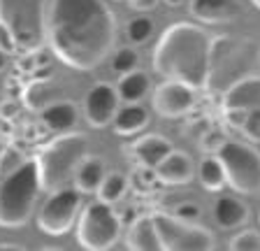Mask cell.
<instances>
[{
    "label": "cell",
    "instance_id": "d4e9b609",
    "mask_svg": "<svg viewBox=\"0 0 260 251\" xmlns=\"http://www.w3.org/2000/svg\"><path fill=\"white\" fill-rule=\"evenodd\" d=\"M153 30H156V26H153V19L149 17H135L125 26V35L133 44H146L153 38Z\"/></svg>",
    "mask_w": 260,
    "mask_h": 251
},
{
    "label": "cell",
    "instance_id": "6da1fadb",
    "mask_svg": "<svg viewBox=\"0 0 260 251\" xmlns=\"http://www.w3.org/2000/svg\"><path fill=\"white\" fill-rule=\"evenodd\" d=\"M116 35L105 0H54L47 19L51 51L75 70H93L107 58Z\"/></svg>",
    "mask_w": 260,
    "mask_h": 251
},
{
    "label": "cell",
    "instance_id": "603a6c76",
    "mask_svg": "<svg viewBox=\"0 0 260 251\" xmlns=\"http://www.w3.org/2000/svg\"><path fill=\"white\" fill-rule=\"evenodd\" d=\"M198 179H200L202 189L209 193H218L225 186V170H223L218 156H207L200 161V168H198Z\"/></svg>",
    "mask_w": 260,
    "mask_h": 251
},
{
    "label": "cell",
    "instance_id": "d590c367",
    "mask_svg": "<svg viewBox=\"0 0 260 251\" xmlns=\"http://www.w3.org/2000/svg\"><path fill=\"white\" fill-rule=\"evenodd\" d=\"M128 5L137 12H149L158 5V0H128Z\"/></svg>",
    "mask_w": 260,
    "mask_h": 251
},
{
    "label": "cell",
    "instance_id": "ffe728a7",
    "mask_svg": "<svg viewBox=\"0 0 260 251\" xmlns=\"http://www.w3.org/2000/svg\"><path fill=\"white\" fill-rule=\"evenodd\" d=\"M105 172H107V170H105L103 159L86 153V156L77 163L75 172H72V177H75V189L81 196H84V193H95L105 177Z\"/></svg>",
    "mask_w": 260,
    "mask_h": 251
},
{
    "label": "cell",
    "instance_id": "2e32d148",
    "mask_svg": "<svg viewBox=\"0 0 260 251\" xmlns=\"http://www.w3.org/2000/svg\"><path fill=\"white\" fill-rule=\"evenodd\" d=\"M239 12V0H190V14L202 23H225Z\"/></svg>",
    "mask_w": 260,
    "mask_h": 251
},
{
    "label": "cell",
    "instance_id": "1f68e13d",
    "mask_svg": "<svg viewBox=\"0 0 260 251\" xmlns=\"http://www.w3.org/2000/svg\"><path fill=\"white\" fill-rule=\"evenodd\" d=\"M174 216L186 218V221H198V218L202 216V207L195 205V202H181V205H177V209H174Z\"/></svg>",
    "mask_w": 260,
    "mask_h": 251
},
{
    "label": "cell",
    "instance_id": "83f0119b",
    "mask_svg": "<svg viewBox=\"0 0 260 251\" xmlns=\"http://www.w3.org/2000/svg\"><path fill=\"white\" fill-rule=\"evenodd\" d=\"M228 246L233 251H260V235L255 230H244V233L235 235Z\"/></svg>",
    "mask_w": 260,
    "mask_h": 251
},
{
    "label": "cell",
    "instance_id": "f1b7e54d",
    "mask_svg": "<svg viewBox=\"0 0 260 251\" xmlns=\"http://www.w3.org/2000/svg\"><path fill=\"white\" fill-rule=\"evenodd\" d=\"M225 140H228L225 133L218 131V128H211V125H209V128H207V131L200 135V149L205 153H216L218 149L225 144Z\"/></svg>",
    "mask_w": 260,
    "mask_h": 251
},
{
    "label": "cell",
    "instance_id": "4316f807",
    "mask_svg": "<svg viewBox=\"0 0 260 251\" xmlns=\"http://www.w3.org/2000/svg\"><path fill=\"white\" fill-rule=\"evenodd\" d=\"M137 63H140V56H137V51L133 47H121L112 56V70L116 75H125V72L135 70Z\"/></svg>",
    "mask_w": 260,
    "mask_h": 251
},
{
    "label": "cell",
    "instance_id": "f35d334b",
    "mask_svg": "<svg viewBox=\"0 0 260 251\" xmlns=\"http://www.w3.org/2000/svg\"><path fill=\"white\" fill-rule=\"evenodd\" d=\"M0 249H21V246L12 244V242H0Z\"/></svg>",
    "mask_w": 260,
    "mask_h": 251
},
{
    "label": "cell",
    "instance_id": "44dd1931",
    "mask_svg": "<svg viewBox=\"0 0 260 251\" xmlns=\"http://www.w3.org/2000/svg\"><path fill=\"white\" fill-rule=\"evenodd\" d=\"M214 218H216L218 228L223 230L237 228V226H244L249 221V207L242 200H237V198L223 196L214 205Z\"/></svg>",
    "mask_w": 260,
    "mask_h": 251
},
{
    "label": "cell",
    "instance_id": "e0dca14e",
    "mask_svg": "<svg viewBox=\"0 0 260 251\" xmlns=\"http://www.w3.org/2000/svg\"><path fill=\"white\" fill-rule=\"evenodd\" d=\"M40 119L44 128L51 133H68L77 125L79 119V109L70 100H58V103H47L40 109Z\"/></svg>",
    "mask_w": 260,
    "mask_h": 251
},
{
    "label": "cell",
    "instance_id": "5bb4252c",
    "mask_svg": "<svg viewBox=\"0 0 260 251\" xmlns=\"http://www.w3.org/2000/svg\"><path fill=\"white\" fill-rule=\"evenodd\" d=\"M223 109H251L260 107V75H246L221 93Z\"/></svg>",
    "mask_w": 260,
    "mask_h": 251
},
{
    "label": "cell",
    "instance_id": "7402d4cb",
    "mask_svg": "<svg viewBox=\"0 0 260 251\" xmlns=\"http://www.w3.org/2000/svg\"><path fill=\"white\" fill-rule=\"evenodd\" d=\"M149 91H151V82L137 68L121 75L119 84H116V93H119L121 103H142L149 96Z\"/></svg>",
    "mask_w": 260,
    "mask_h": 251
},
{
    "label": "cell",
    "instance_id": "e575fe53",
    "mask_svg": "<svg viewBox=\"0 0 260 251\" xmlns=\"http://www.w3.org/2000/svg\"><path fill=\"white\" fill-rule=\"evenodd\" d=\"M16 68L21 72H26V75H32V70H35V56H32V51H23V56L19 60H16Z\"/></svg>",
    "mask_w": 260,
    "mask_h": 251
},
{
    "label": "cell",
    "instance_id": "ba28073f",
    "mask_svg": "<svg viewBox=\"0 0 260 251\" xmlns=\"http://www.w3.org/2000/svg\"><path fill=\"white\" fill-rule=\"evenodd\" d=\"M121 237V218L112 209V205L98 200L91 202L79 216L77 240L88 251L112 249Z\"/></svg>",
    "mask_w": 260,
    "mask_h": 251
},
{
    "label": "cell",
    "instance_id": "30bf717a",
    "mask_svg": "<svg viewBox=\"0 0 260 251\" xmlns=\"http://www.w3.org/2000/svg\"><path fill=\"white\" fill-rule=\"evenodd\" d=\"M81 207V193L75 186H60L56 191H51V196L47 198V202L40 209L38 226L42 233L47 235H63L72 228L77 214Z\"/></svg>",
    "mask_w": 260,
    "mask_h": 251
},
{
    "label": "cell",
    "instance_id": "9c48e42d",
    "mask_svg": "<svg viewBox=\"0 0 260 251\" xmlns=\"http://www.w3.org/2000/svg\"><path fill=\"white\" fill-rule=\"evenodd\" d=\"M162 251H209L214 249V235L198 221H186L174 214H153Z\"/></svg>",
    "mask_w": 260,
    "mask_h": 251
},
{
    "label": "cell",
    "instance_id": "7a4b0ae2",
    "mask_svg": "<svg viewBox=\"0 0 260 251\" xmlns=\"http://www.w3.org/2000/svg\"><path fill=\"white\" fill-rule=\"evenodd\" d=\"M211 38L195 23H174L160 35L153 49V70L193 88H205Z\"/></svg>",
    "mask_w": 260,
    "mask_h": 251
},
{
    "label": "cell",
    "instance_id": "f546056e",
    "mask_svg": "<svg viewBox=\"0 0 260 251\" xmlns=\"http://www.w3.org/2000/svg\"><path fill=\"white\" fill-rule=\"evenodd\" d=\"M23 161H26L23 159V153L19 151L16 147H3L0 149V175L3 177L10 175L12 170H16Z\"/></svg>",
    "mask_w": 260,
    "mask_h": 251
},
{
    "label": "cell",
    "instance_id": "4fadbf2b",
    "mask_svg": "<svg viewBox=\"0 0 260 251\" xmlns=\"http://www.w3.org/2000/svg\"><path fill=\"white\" fill-rule=\"evenodd\" d=\"M195 175V168H193V161H190L188 153L184 151H172L160 161V163L153 168V177L156 181L160 184H168V186H179V184H188Z\"/></svg>",
    "mask_w": 260,
    "mask_h": 251
},
{
    "label": "cell",
    "instance_id": "3957f363",
    "mask_svg": "<svg viewBox=\"0 0 260 251\" xmlns=\"http://www.w3.org/2000/svg\"><path fill=\"white\" fill-rule=\"evenodd\" d=\"M260 54L255 44L244 38H211L209 68H207L205 88L223 93L230 84L246 75H255V63Z\"/></svg>",
    "mask_w": 260,
    "mask_h": 251
},
{
    "label": "cell",
    "instance_id": "7c38bea8",
    "mask_svg": "<svg viewBox=\"0 0 260 251\" xmlns=\"http://www.w3.org/2000/svg\"><path fill=\"white\" fill-rule=\"evenodd\" d=\"M119 105L121 98L116 93V86L107 82H98L95 86L88 88L86 98H84V116L93 128H105L112 123Z\"/></svg>",
    "mask_w": 260,
    "mask_h": 251
},
{
    "label": "cell",
    "instance_id": "d6986e66",
    "mask_svg": "<svg viewBox=\"0 0 260 251\" xmlns=\"http://www.w3.org/2000/svg\"><path fill=\"white\" fill-rule=\"evenodd\" d=\"M149 125V112L140 103H123L119 105L116 114L112 119V128L116 135L130 137L135 133H142Z\"/></svg>",
    "mask_w": 260,
    "mask_h": 251
},
{
    "label": "cell",
    "instance_id": "ab89813d",
    "mask_svg": "<svg viewBox=\"0 0 260 251\" xmlns=\"http://www.w3.org/2000/svg\"><path fill=\"white\" fill-rule=\"evenodd\" d=\"M162 3H165V5H170V7H179L184 0H162Z\"/></svg>",
    "mask_w": 260,
    "mask_h": 251
},
{
    "label": "cell",
    "instance_id": "60d3db41",
    "mask_svg": "<svg viewBox=\"0 0 260 251\" xmlns=\"http://www.w3.org/2000/svg\"><path fill=\"white\" fill-rule=\"evenodd\" d=\"M251 3H253V5H255V7H258V10H260V0H251Z\"/></svg>",
    "mask_w": 260,
    "mask_h": 251
},
{
    "label": "cell",
    "instance_id": "8fae6325",
    "mask_svg": "<svg viewBox=\"0 0 260 251\" xmlns=\"http://www.w3.org/2000/svg\"><path fill=\"white\" fill-rule=\"evenodd\" d=\"M195 107V88L177 79H165L153 91V109L165 119H179Z\"/></svg>",
    "mask_w": 260,
    "mask_h": 251
},
{
    "label": "cell",
    "instance_id": "d6a6232c",
    "mask_svg": "<svg viewBox=\"0 0 260 251\" xmlns=\"http://www.w3.org/2000/svg\"><path fill=\"white\" fill-rule=\"evenodd\" d=\"M0 51H5L7 56L10 54H14L16 51V42H14V38H12V33L7 30L3 23H0Z\"/></svg>",
    "mask_w": 260,
    "mask_h": 251
},
{
    "label": "cell",
    "instance_id": "4dcf8cb0",
    "mask_svg": "<svg viewBox=\"0 0 260 251\" xmlns=\"http://www.w3.org/2000/svg\"><path fill=\"white\" fill-rule=\"evenodd\" d=\"M239 131L249 137L251 142H260V107L246 109V119H244Z\"/></svg>",
    "mask_w": 260,
    "mask_h": 251
},
{
    "label": "cell",
    "instance_id": "ac0fdd59",
    "mask_svg": "<svg viewBox=\"0 0 260 251\" xmlns=\"http://www.w3.org/2000/svg\"><path fill=\"white\" fill-rule=\"evenodd\" d=\"M125 246L130 251H162L160 237H158L153 214H142L133 221L125 237Z\"/></svg>",
    "mask_w": 260,
    "mask_h": 251
},
{
    "label": "cell",
    "instance_id": "277c9868",
    "mask_svg": "<svg viewBox=\"0 0 260 251\" xmlns=\"http://www.w3.org/2000/svg\"><path fill=\"white\" fill-rule=\"evenodd\" d=\"M88 153V140L81 133H60L35 156L40 191H56L68 184L77 163Z\"/></svg>",
    "mask_w": 260,
    "mask_h": 251
},
{
    "label": "cell",
    "instance_id": "484cf974",
    "mask_svg": "<svg viewBox=\"0 0 260 251\" xmlns=\"http://www.w3.org/2000/svg\"><path fill=\"white\" fill-rule=\"evenodd\" d=\"M47 88H49V77L47 79H35L23 88V103L30 109H42L47 105Z\"/></svg>",
    "mask_w": 260,
    "mask_h": 251
},
{
    "label": "cell",
    "instance_id": "9a60e30c",
    "mask_svg": "<svg viewBox=\"0 0 260 251\" xmlns=\"http://www.w3.org/2000/svg\"><path fill=\"white\" fill-rule=\"evenodd\" d=\"M170 151H172V144L162 135H144L140 140H135L133 147H130L133 159L142 170H153Z\"/></svg>",
    "mask_w": 260,
    "mask_h": 251
},
{
    "label": "cell",
    "instance_id": "8992f818",
    "mask_svg": "<svg viewBox=\"0 0 260 251\" xmlns=\"http://www.w3.org/2000/svg\"><path fill=\"white\" fill-rule=\"evenodd\" d=\"M0 23L12 33L16 51H35L47 40L44 0H0Z\"/></svg>",
    "mask_w": 260,
    "mask_h": 251
},
{
    "label": "cell",
    "instance_id": "8d00e7d4",
    "mask_svg": "<svg viewBox=\"0 0 260 251\" xmlns=\"http://www.w3.org/2000/svg\"><path fill=\"white\" fill-rule=\"evenodd\" d=\"M0 114L5 116V119H12V116L16 114V105L14 103H3V107H0Z\"/></svg>",
    "mask_w": 260,
    "mask_h": 251
},
{
    "label": "cell",
    "instance_id": "74e56055",
    "mask_svg": "<svg viewBox=\"0 0 260 251\" xmlns=\"http://www.w3.org/2000/svg\"><path fill=\"white\" fill-rule=\"evenodd\" d=\"M5 66H7V54L5 51H0V72L5 70Z\"/></svg>",
    "mask_w": 260,
    "mask_h": 251
},
{
    "label": "cell",
    "instance_id": "52a82bcc",
    "mask_svg": "<svg viewBox=\"0 0 260 251\" xmlns=\"http://www.w3.org/2000/svg\"><path fill=\"white\" fill-rule=\"evenodd\" d=\"M216 156L225 170V184H230V189L237 193L260 191V153L251 144L225 140Z\"/></svg>",
    "mask_w": 260,
    "mask_h": 251
},
{
    "label": "cell",
    "instance_id": "cb8c5ba5",
    "mask_svg": "<svg viewBox=\"0 0 260 251\" xmlns=\"http://www.w3.org/2000/svg\"><path fill=\"white\" fill-rule=\"evenodd\" d=\"M128 189H130V179L125 175H121V172H105L95 193H98V200L114 205V202H119L128 193Z\"/></svg>",
    "mask_w": 260,
    "mask_h": 251
},
{
    "label": "cell",
    "instance_id": "836d02e7",
    "mask_svg": "<svg viewBox=\"0 0 260 251\" xmlns=\"http://www.w3.org/2000/svg\"><path fill=\"white\" fill-rule=\"evenodd\" d=\"M223 114L233 128H242L244 119H246V109H223Z\"/></svg>",
    "mask_w": 260,
    "mask_h": 251
},
{
    "label": "cell",
    "instance_id": "5b68a950",
    "mask_svg": "<svg viewBox=\"0 0 260 251\" xmlns=\"http://www.w3.org/2000/svg\"><path fill=\"white\" fill-rule=\"evenodd\" d=\"M38 196L40 179L35 161H23L16 170L5 175V179L0 184V226L3 228L26 226Z\"/></svg>",
    "mask_w": 260,
    "mask_h": 251
}]
</instances>
